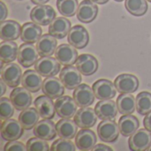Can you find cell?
Here are the masks:
<instances>
[{
    "instance_id": "obj_20",
    "label": "cell",
    "mask_w": 151,
    "mask_h": 151,
    "mask_svg": "<svg viewBox=\"0 0 151 151\" xmlns=\"http://www.w3.org/2000/svg\"><path fill=\"white\" fill-rule=\"evenodd\" d=\"M77 18L83 23L92 22L98 14V7L95 2L91 0H83L78 8Z\"/></svg>"
},
{
    "instance_id": "obj_43",
    "label": "cell",
    "mask_w": 151,
    "mask_h": 151,
    "mask_svg": "<svg viewBox=\"0 0 151 151\" xmlns=\"http://www.w3.org/2000/svg\"><path fill=\"white\" fill-rule=\"evenodd\" d=\"M143 125L145 126L146 129H148L149 131L151 132V111L146 115V117L143 119Z\"/></svg>"
},
{
    "instance_id": "obj_17",
    "label": "cell",
    "mask_w": 151,
    "mask_h": 151,
    "mask_svg": "<svg viewBox=\"0 0 151 151\" xmlns=\"http://www.w3.org/2000/svg\"><path fill=\"white\" fill-rule=\"evenodd\" d=\"M65 85H63L60 78L55 77H46L42 83V93L51 99H58L65 93Z\"/></svg>"
},
{
    "instance_id": "obj_36",
    "label": "cell",
    "mask_w": 151,
    "mask_h": 151,
    "mask_svg": "<svg viewBox=\"0 0 151 151\" xmlns=\"http://www.w3.org/2000/svg\"><path fill=\"white\" fill-rule=\"evenodd\" d=\"M126 9L134 16H142L148 11L147 0H126Z\"/></svg>"
},
{
    "instance_id": "obj_14",
    "label": "cell",
    "mask_w": 151,
    "mask_h": 151,
    "mask_svg": "<svg viewBox=\"0 0 151 151\" xmlns=\"http://www.w3.org/2000/svg\"><path fill=\"white\" fill-rule=\"evenodd\" d=\"M73 99L80 108H86L92 105L95 101L96 95L88 85L81 84L73 91Z\"/></svg>"
},
{
    "instance_id": "obj_13",
    "label": "cell",
    "mask_w": 151,
    "mask_h": 151,
    "mask_svg": "<svg viewBox=\"0 0 151 151\" xmlns=\"http://www.w3.org/2000/svg\"><path fill=\"white\" fill-rule=\"evenodd\" d=\"M78 52L74 46L68 44H62L57 47L55 52L56 59L61 65L69 66L76 63L78 59Z\"/></svg>"
},
{
    "instance_id": "obj_40",
    "label": "cell",
    "mask_w": 151,
    "mask_h": 151,
    "mask_svg": "<svg viewBox=\"0 0 151 151\" xmlns=\"http://www.w3.org/2000/svg\"><path fill=\"white\" fill-rule=\"evenodd\" d=\"M4 151H26L27 146H25L22 142L18 141H12L6 143L4 147Z\"/></svg>"
},
{
    "instance_id": "obj_9",
    "label": "cell",
    "mask_w": 151,
    "mask_h": 151,
    "mask_svg": "<svg viewBox=\"0 0 151 151\" xmlns=\"http://www.w3.org/2000/svg\"><path fill=\"white\" fill-rule=\"evenodd\" d=\"M24 133V128L20 123L15 119L9 118L4 120L1 125V136L7 142L19 140Z\"/></svg>"
},
{
    "instance_id": "obj_49",
    "label": "cell",
    "mask_w": 151,
    "mask_h": 151,
    "mask_svg": "<svg viewBox=\"0 0 151 151\" xmlns=\"http://www.w3.org/2000/svg\"><path fill=\"white\" fill-rule=\"evenodd\" d=\"M147 1H149V2H150L151 3V0H147Z\"/></svg>"
},
{
    "instance_id": "obj_34",
    "label": "cell",
    "mask_w": 151,
    "mask_h": 151,
    "mask_svg": "<svg viewBox=\"0 0 151 151\" xmlns=\"http://www.w3.org/2000/svg\"><path fill=\"white\" fill-rule=\"evenodd\" d=\"M78 0H57V7L60 14L65 17H73L79 8Z\"/></svg>"
},
{
    "instance_id": "obj_25",
    "label": "cell",
    "mask_w": 151,
    "mask_h": 151,
    "mask_svg": "<svg viewBox=\"0 0 151 151\" xmlns=\"http://www.w3.org/2000/svg\"><path fill=\"white\" fill-rule=\"evenodd\" d=\"M57 39L58 38H56L50 34L42 35L36 44V48L38 50L39 55L41 57H44L51 56L53 53H55L56 49L58 47Z\"/></svg>"
},
{
    "instance_id": "obj_4",
    "label": "cell",
    "mask_w": 151,
    "mask_h": 151,
    "mask_svg": "<svg viewBox=\"0 0 151 151\" xmlns=\"http://www.w3.org/2000/svg\"><path fill=\"white\" fill-rule=\"evenodd\" d=\"M119 125L114 120H103L97 126V134L99 139L104 142H114L119 135Z\"/></svg>"
},
{
    "instance_id": "obj_26",
    "label": "cell",
    "mask_w": 151,
    "mask_h": 151,
    "mask_svg": "<svg viewBox=\"0 0 151 151\" xmlns=\"http://www.w3.org/2000/svg\"><path fill=\"white\" fill-rule=\"evenodd\" d=\"M42 76L36 71L33 69H28L25 71L22 76L21 84L23 87L27 89L31 93H37L42 87Z\"/></svg>"
},
{
    "instance_id": "obj_30",
    "label": "cell",
    "mask_w": 151,
    "mask_h": 151,
    "mask_svg": "<svg viewBox=\"0 0 151 151\" xmlns=\"http://www.w3.org/2000/svg\"><path fill=\"white\" fill-rule=\"evenodd\" d=\"M119 127L120 133L125 137H130L134 134L140 126L138 118L131 115H124L119 120Z\"/></svg>"
},
{
    "instance_id": "obj_16",
    "label": "cell",
    "mask_w": 151,
    "mask_h": 151,
    "mask_svg": "<svg viewBox=\"0 0 151 151\" xmlns=\"http://www.w3.org/2000/svg\"><path fill=\"white\" fill-rule=\"evenodd\" d=\"M97 117H98L95 109L86 107L77 110L76 114L74 115L73 120L80 128L89 129L96 124Z\"/></svg>"
},
{
    "instance_id": "obj_27",
    "label": "cell",
    "mask_w": 151,
    "mask_h": 151,
    "mask_svg": "<svg viewBox=\"0 0 151 151\" xmlns=\"http://www.w3.org/2000/svg\"><path fill=\"white\" fill-rule=\"evenodd\" d=\"M72 24L69 20L65 17H56L49 26V33L58 39L64 38L68 35Z\"/></svg>"
},
{
    "instance_id": "obj_10",
    "label": "cell",
    "mask_w": 151,
    "mask_h": 151,
    "mask_svg": "<svg viewBox=\"0 0 151 151\" xmlns=\"http://www.w3.org/2000/svg\"><path fill=\"white\" fill-rule=\"evenodd\" d=\"M93 91L95 93L96 98L100 101L103 100H111L116 96L117 88L115 84L108 79H98L93 84Z\"/></svg>"
},
{
    "instance_id": "obj_39",
    "label": "cell",
    "mask_w": 151,
    "mask_h": 151,
    "mask_svg": "<svg viewBox=\"0 0 151 151\" xmlns=\"http://www.w3.org/2000/svg\"><path fill=\"white\" fill-rule=\"evenodd\" d=\"M27 150L28 151H49L50 146L46 141L38 137L31 138L27 142Z\"/></svg>"
},
{
    "instance_id": "obj_8",
    "label": "cell",
    "mask_w": 151,
    "mask_h": 151,
    "mask_svg": "<svg viewBox=\"0 0 151 151\" xmlns=\"http://www.w3.org/2000/svg\"><path fill=\"white\" fill-rule=\"evenodd\" d=\"M59 78L65 87L68 90H74L81 83V73L73 65L65 66L59 74Z\"/></svg>"
},
{
    "instance_id": "obj_38",
    "label": "cell",
    "mask_w": 151,
    "mask_h": 151,
    "mask_svg": "<svg viewBox=\"0 0 151 151\" xmlns=\"http://www.w3.org/2000/svg\"><path fill=\"white\" fill-rule=\"evenodd\" d=\"M51 151H75L76 150V145L68 139L60 138L57 141H55L51 147Z\"/></svg>"
},
{
    "instance_id": "obj_48",
    "label": "cell",
    "mask_w": 151,
    "mask_h": 151,
    "mask_svg": "<svg viewBox=\"0 0 151 151\" xmlns=\"http://www.w3.org/2000/svg\"><path fill=\"white\" fill-rule=\"evenodd\" d=\"M115 1H117V2H122V1H124V0H115Z\"/></svg>"
},
{
    "instance_id": "obj_5",
    "label": "cell",
    "mask_w": 151,
    "mask_h": 151,
    "mask_svg": "<svg viewBox=\"0 0 151 151\" xmlns=\"http://www.w3.org/2000/svg\"><path fill=\"white\" fill-rule=\"evenodd\" d=\"M128 145L133 151L148 150L151 145V132L146 128L137 130L128 140Z\"/></svg>"
},
{
    "instance_id": "obj_7",
    "label": "cell",
    "mask_w": 151,
    "mask_h": 151,
    "mask_svg": "<svg viewBox=\"0 0 151 151\" xmlns=\"http://www.w3.org/2000/svg\"><path fill=\"white\" fill-rule=\"evenodd\" d=\"M22 71L16 63H7L1 69V77L5 84L12 88L18 87L22 80Z\"/></svg>"
},
{
    "instance_id": "obj_42",
    "label": "cell",
    "mask_w": 151,
    "mask_h": 151,
    "mask_svg": "<svg viewBox=\"0 0 151 151\" xmlns=\"http://www.w3.org/2000/svg\"><path fill=\"white\" fill-rule=\"evenodd\" d=\"M92 151H112V149L104 144H97L92 149Z\"/></svg>"
},
{
    "instance_id": "obj_37",
    "label": "cell",
    "mask_w": 151,
    "mask_h": 151,
    "mask_svg": "<svg viewBox=\"0 0 151 151\" xmlns=\"http://www.w3.org/2000/svg\"><path fill=\"white\" fill-rule=\"evenodd\" d=\"M14 105L12 104L11 99L1 97L0 100V117L2 120H6L11 118L14 114Z\"/></svg>"
},
{
    "instance_id": "obj_32",
    "label": "cell",
    "mask_w": 151,
    "mask_h": 151,
    "mask_svg": "<svg viewBox=\"0 0 151 151\" xmlns=\"http://www.w3.org/2000/svg\"><path fill=\"white\" fill-rule=\"evenodd\" d=\"M40 114L35 108H27L19 115V122L25 130H31L39 122Z\"/></svg>"
},
{
    "instance_id": "obj_35",
    "label": "cell",
    "mask_w": 151,
    "mask_h": 151,
    "mask_svg": "<svg viewBox=\"0 0 151 151\" xmlns=\"http://www.w3.org/2000/svg\"><path fill=\"white\" fill-rule=\"evenodd\" d=\"M136 111L146 116L151 111V93L149 92H142L136 96Z\"/></svg>"
},
{
    "instance_id": "obj_45",
    "label": "cell",
    "mask_w": 151,
    "mask_h": 151,
    "mask_svg": "<svg viewBox=\"0 0 151 151\" xmlns=\"http://www.w3.org/2000/svg\"><path fill=\"white\" fill-rule=\"evenodd\" d=\"M31 1L35 4H44L48 3L50 0H31Z\"/></svg>"
},
{
    "instance_id": "obj_11",
    "label": "cell",
    "mask_w": 151,
    "mask_h": 151,
    "mask_svg": "<svg viewBox=\"0 0 151 151\" xmlns=\"http://www.w3.org/2000/svg\"><path fill=\"white\" fill-rule=\"evenodd\" d=\"M114 84L119 93H133L139 87V79L133 74H120L116 77Z\"/></svg>"
},
{
    "instance_id": "obj_29",
    "label": "cell",
    "mask_w": 151,
    "mask_h": 151,
    "mask_svg": "<svg viewBox=\"0 0 151 151\" xmlns=\"http://www.w3.org/2000/svg\"><path fill=\"white\" fill-rule=\"evenodd\" d=\"M42 28L35 22H26L21 27V40L25 43L34 44L42 36Z\"/></svg>"
},
{
    "instance_id": "obj_22",
    "label": "cell",
    "mask_w": 151,
    "mask_h": 151,
    "mask_svg": "<svg viewBox=\"0 0 151 151\" xmlns=\"http://www.w3.org/2000/svg\"><path fill=\"white\" fill-rule=\"evenodd\" d=\"M97 142L96 133L89 129H81L75 136V145L78 150L83 151L92 150Z\"/></svg>"
},
{
    "instance_id": "obj_31",
    "label": "cell",
    "mask_w": 151,
    "mask_h": 151,
    "mask_svg": "<svg viewBox=\"0 0 151 151\" xmlns=\"http://www.w3.org/2000/svg\"><path fill=\"white\" fill-rule=\"evenodd\" d=\"M119 112L122 115H131L136 110V98L131 93H120L117 99Z\"/></svg>"
},
{
    "instance_id": "obj_1",
    "label": "cell",
    "mask_w": 151,
    "mask_h": 151,
    "mask_svg": "<svg viewBox=\"0 0 151 151\" xmlns=\"http://www.w3.org/2000/svg\"><path fill=\"white\" fill-rule=\"evenodd\" d=\"M56 18V12L50 5L37 4L30 12V19L33 22L46 26L50 25Z\"/></svg>"
},
{
    "instance_id": "obj_12",
    "label": "cell",
    "mask_w": 151,
    "mask_h": 151,
    "mask_svg": "<svg viewBox=\"0 0 151 151\" xmlns=\"http://www.w3.org/2000/svg\"><path fill=\"white\" fill-rule=\"evenodd\" d=\"M67 40L68 43L76 49H83L88 44L89 35L88 30L83 26L75 25L70 29Z\"/></svg>"
},
{
    "instance_id": "obj_24",
    "label": "cell",
    "mask_w": 151,
    "mask_h": 151,
    "mask_svg": "<svg viewBox=\"0 0 151 151\" xmlns=\"http://www.w3.org/2000/svg\"><path fill=\"white\" fill-rule=\"evenodd\" d=\"M75 64L76 68L84 76H91L98 69V61L96 58L89 53L81 54Z\"/></svg>"
},
{
    "instance_id": "obj_19",
    "label": "cell",
    "mask_w": 151,
    "mask_h": 151,
    "mask_svg": "<svg viewBox=\"0 0 151 151\" xmlns=\"http://www.w3.org/2000/svg\"><path fill=\"white\" fill-rule=\"evenodd\" d=\"M95 110L98 118L102 120H114L119 112L117 102L115 103L112 100L98 101L95 107Z\"/></svg>"
},
{
    "instance_id": "obj_3",
    "label": "cell",
    "mask_w": 151,
    "mask_h": 151,
    "mask_svg": "<svg viewBox=\"0 0 151 151\" xmlns=\"http://www.w3.org/2000/svg\"><path fill=\"white\" fill-rule=\"evenodd\" d=\"M39 53L37 48L30 43L22 44L19 47L18 61L24 68H30L39 60Z\"/></svg>"
},
{
    "instance_id": "obj_21",
    "label": "cell",
    "mask_w": 151,
    "mask_h": 151,
    "mask_svg": "<svg viewBox=\"0 0 151 151\" xmlns=\"http://www.w3.org/2000/svg\"><path fill=\"white\" fill-rule=\"evenodd\" d=\"M34 134L35 137L44 141H51L57 136L56 125L50 119H43L39 121L34 127Z\"/></svg>"
},
{
    "instance_id": "obj_23",
    "label": "cell",
    "mask_w": 151,
    "mask_h": 151,
    "mask_svg": "<svg viewBox=\"0 0 151 151\" xmlns=\"http://www.w3.org/2000/svg\"><path fill=\"white\" fill-rule=\"evenodd\" d=\"M21 34V26L19 22L7 20L1 21L0 37L4 41H14L19 38Z\"/></svg>"
},
{
    "instance_id": "obj_18",
    "label": "cell",
    "mask_w": 151,
    "mask_h": 151,
    "mask_svg": "<svg viewBox=\"0 0 151 151\" xmlns=\"http://www.w3.org/2000/svg\"><path fill=\"white\" fill-rule=\"evenodd\" d=\"M53 99L50 98L47 95L38 96L35 101V107L37 109L40 117L44 119H52L56 114L55 103L52 101Z\"/></svg>"
},
{
    "instance_id": "obj_33",
    "label": "cell",
    "mask_w": 151,
    "mask_h": 151,
    "mask_svg": "<svg viewBox=\"0 0 151 151\" xmlns=\"http://www.w3.org/2000/svg\"><path fill=\"white\" fill-rule=\"evenodd\" d=\"M19 47L14 41H3L0 44V60L4 63L14 61L18 58Z\"/></svg>"
},
{
    "instance_id": "obj_15",
    "label": "cell",
    "mask_w": 151,
    "mask_h": 151,
    "mask_svg": "<svg viewBox=\"0 0 151 151\" xmlns=\"http://www.w3.org/2000/svg\"><path fill=\"white\" fill-rule=\"evenodd\" d=\"M25 87H15L11 94L10 99L15 107V109L22 111L30 107L32 103V95Z\"/></svg>"
},
{
    "instance_id": "obj_46",
    "label": "cell",
    "mask_w": 151,
    "mask_h": 151,
    "mask_svg": "<svg viewBox=\"0 0 151 151\" xmlns=\"http://www.w3.org/2000/svg\"><path fill=\"white\" fill-rule=\"evenodd\" d=\"M91 1L95 2V3L97 4H106L109 0H91Z\"/></svg>"
},
{
    "instance_id": "obj_28",
    "label": "cell",
    "mask_w": 151,
    "mask_h": 151,
    "mask_svg": "<svg viewBox=\"0 0 151 151\" xmlns=\"http://www.w3.org/2000/svg\"><path fill=\"white\" fill-rule=\"evenodd\" d=\"M78 125L75 123L74 120H72L71 118H63L59 120L57 125V133L58 135L60 138L72 140L73 139L77 134Z\"/></svg>"
},
{
    "instance_id": "obj_2",
    "label": "cell",
    "mask_w": 151,
    "mask_h": 151,
    "mask_svg": "<svg viewBox=\"0 0 151 151\" xmlns=\"http://www.w3.org/2000/svg\"><path fill=\"white\" fill-rule=\"evenodd\" d=\"M60 62L51 56H44L40 58L35 64V70L44 77H54L61 70Z\"/></svg>"
},
{
    "instance_id": "obj_47",
    "label": "cell",
    "mask_w": 151,
    "mask_h": 151,
    "mask_svg": "<svg viewBox=\"0 0 151 151\" xmlns=\"http://www.w3.org/2000/svg\"><path fill=\"white\" fill-rule=\"evenodd\" d=\"M148 151H151V145L149 147V149H148Z\"/></svg>"
},
{
    "instance_id": "obj_41",
    "label": "cell",
    "mask_w": 151,
    "mask_h": 151,
    "mask_svg": "<svg viewBox=\"0 0 151 151\" xmlns=\"http://www.w3.org/2000/svg\"><path fill=\"white\" fill-rule=\"evenodd\" d=\"M0 11H1V17H0V20H1V21H4V20L6 19L7 15H8V9H7V7H6L5 4H4L3 1H1V2H0Z\"/></svg>"
},
{
    "instance_id": "obj_6",
    "label": "cell",
    "mask_w": 151,
    "mask_h": 151,
    "mask_svg": "<svg viewBox=\"0 0 151 151\" xmlns=\"http://www.w3.org/2000/svg\"><path fill=\"white\" fill-rule=\"evenodd\" d=\"M77 103L69 95H64L57 99L55 109L57 115L61 118H72L77 112Z\"/></svg>"
},
{
    "instance_id": "obj_44",
    "label": "cell",
    "mask_w": 151,
    "mask_h": 151,
    "mask_svg": "<svg viewBox=\"0 0 151 151\" xmlns=\"http://www.w3.org/2000/svg\"><path fill=\"white\" fill-rule=\"evenodd\" d=\"M0 85H1V91H0V96L1 97H3V95L4 94V93L6 92V84H5V82L1 78V80H0Z\"/></svg>"
}]
</instances>
